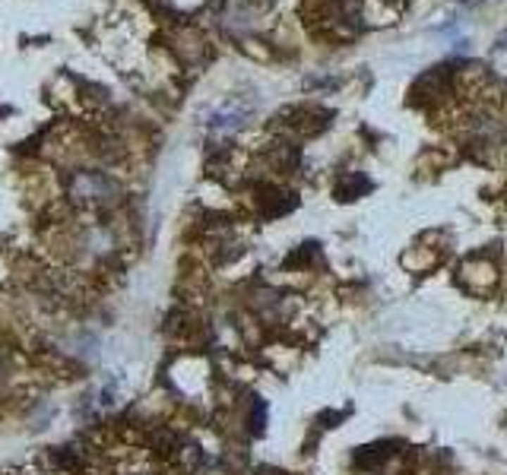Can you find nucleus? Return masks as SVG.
<instances>
[{
    "label": "nucleus",
    "mask_w": 507,
    "mask_h": 475,
    "mask_svg": "<svg viewBox=\"0 0 507 475\" xmlns=\"http://www.w3.org/2000/svg\"><path fill=\"white\" fill-rule=\"evenodd\" d=\"M70 194H73L80 203H86V206H95V203L114 200L118 187H114V181L108 175H99V171H80V175L73 177V184H70Z\"/></svg>",
    "instance_id": "1"
},
{
    "label": "nucleus",
    "mask_w": 507,
    "mask_h": 475,
    "mask_svg": "<svg viewBox=\"0 0 507 475\" xmlns=\"http://www.w3.org/2000/svg\"><path fill=\"white\" fill-rule=\"evenodd\" d=\"M6 380H10V367H6V355L0 352V393L6 390Z\"/></svg>",
    "instance_id": "2"
}]
</instances>
